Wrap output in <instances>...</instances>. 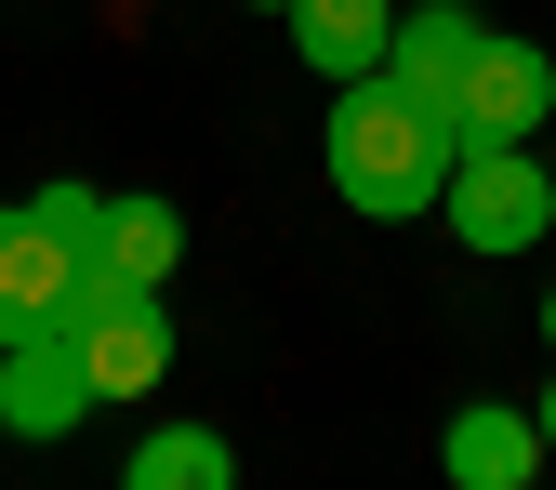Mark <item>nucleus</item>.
<instances>
[{"instance_id":"1","label":"nucleus","mask_w":556,"mask_h":490,"mask_svg":"<svg viewBox=\"0 0 556 490\" xmlns=\"http://www.w3.org/2000/svg\"><path fill=\"white\" fill-rule=\"evenodd\" d=\"M318 160H331V199H344V213L410 226V213H438V186H451V120H425V106H410L384 66H371V80L331 93Z\"/></svg>"},{"instance_id":"2","label":"nucleus","mask_w":556,"mask_h":490,"mask_svg":"<svg viewBox=\"0 0 556 490\" xmlns=\"http://www.w3.org/2000/svg\"><path fill=\"white\" fill-rule=\"evenodd\" d=\"M66 331H80L93 398H147V385H160V359H173L160 292H147V278H119V265H80V278H66Z\"/></svg>"},{"instance_id":"3","label":"nucleus","mask_w":556,"mask_h":490,"mask_svg":"<svg viewBox=\"0 0 556 490\" xmlns=\"http://www.w3.org/2000/svg\"><path fill=\"white\" fill-rule=\"evenodd\" d=\"M438 213H451L464 252H530L556 226V173H543V147H451Z\"/></svg>"},{"instance_id":"4","label":"nucleus","mask_w":556,"mask_h":490,"mask_svg":"<svg viewBox=\"0 0 556 490\" xmlns=\"http://www.w3.org/2000/svg\"><path fill=\"white\" fill-rule=\"evenodd\" d=\"M451 133H464V147H543V133H556V53L543 40H477L464 53V93H451Z\"/></svg>"},{"instance_id":"5","label":"nucleus","mask_w":556,"mask_h":490,"mask_svg":"<svg viewBox=\"0 0 556 490\" xmlns=\"http://www.w3.org/2000/svg\"><path fill=\"white\" fill-rule=\"evenodd\" d=\"M80 411H93V372H80V331H66V318H40V331L0 344V425H14V438H66Z\"/></svg>"},{"instance_id":"6","label":"nucleus","mask_w":556,"mask_h":490,"mask_svg":"<svg viewBox=\"0 0 556 490\" xmlns=\"http://www.w3.org/2000/svg\"><path fill=\"white\" fill-rule=\"evenodd\" d=\"M438 477H451V490H530V477H543V411L464 398L451 425H438Z\"/></svg>"},{"instance_id":"7","label":"nucleus","mask_w":556,"mask_h":490,"mask_svg":"<svg viewBox=\"0 0 556 490\" xmlns=\"http://www.w3.org/2000/svg\"><path fill=\"white\" fill-rule=\"evenodd\" d=\"M477 40H491V27H477L464 0H410V14L384 27V80L425 106V120H451V93H464V53H477ZM451 147H464V133H451Z\"/></svg>"},{"instance_id":"8","label":"nucleus","mask_w":556,"mask_h":490,"mask_svg":"<svg viewBox=\"0 0 556 490\" xmlns=\"http://www.w3.org/2000/svg\"><path fill=\"white\" fill-rule=\"evenodd\" d=\"M66 278H80V252H66V239H40V213H27V199H0V344H14V331H40V318H66Z\"/></svg>"},{"instance_id":"9","label":"nucleus","mask_w":556,"mask_h":490,"mask_svg":"<svg viewBox=\"0 0 556 490\" xmlns=\"http://www.w3.org/2000/svg\"><path fill=\"white\" fill-rule=\"evenodd\" d=\"M278 27H292V53H305L318 80L344 93V80H371V66H384V27H397V0H292Z\"/></svg>"},{"instance_id":"10","label":"nucleus","mask_w":556,"mask_h":490,"mask_svg":"<svg viewBox=\"0 0 556 490\" xmlns=\"http://www.w3.org/2000/svg\"><path fill=\"white\" fill-rule=\"evenodd\" d=\"M119 490H239V451L213 425H147L132 464H119Z\"/></svg>"},{"instance_id":"11","label":"nucleus","mask_w":556,"mask_h":490,"mask_svg":"<svg viewBox=\"0 0 556 490\" xmlns=\"http://www.w3.org/2000/svg\"><path fill=\"white\" fill-rule=\"evenodd\" d=\"M93 265H119V278L160 292V278L186 265V213H173V199H106V252H93Z\"/></svg>"},{"instance_id":"12","label":"nucleus","mask_w":556,"mask_h":490,"mask_svg":"<svg viewBox=\"0 0 556 490\" xmlns=\"http://www.w3.org/2000/svg\"><path fill=\"white\" fill-rule=\"evenodd\" d=\"M27 213H40V239H66V252H106V186H80V173H53V186H27Z\"/></svg>"},{"instance_id":"13","label":"nucleus","mask_w":556,"mask_h":490,"mask_svg":"<svg viewBox=\"0 0 556 490\" xmlns=\"http://www.w3.org/2000/svg\"><path fill=\"white\" fill-rule=\"evenodd\" d=\"M530 411H543V464H556V385H543V398H530Z\"/></svg>"},{"instance_id":"14","label":"nucleus","mask_w":556,"mask_h":490,"mask_svg":"<svg viewBox=\"0 0 556 490\" xmlns=\"http://www.w3.org/2000/svg\"><path fill=\"white\" fill-rule=\"evenodd\" d=\"M543 344H556V292H543Z\"/></svg>"},{"instance_id":"15","label":"nucleus","mask_w":556,"mask_h":490,"mask_svg":"<svg viewBox=\"0 0 556 490\" xmlns=\"http://www.w3.org/2000/svg\"><path fill=\"white\" fill-rule=\"evenodd\" d=\"M252 14H292V0H252Z\"/></svg>"},{"instance_id":"16","label":"nucleus","mask_w":556,"mask_h":490,"mask_svg":"<svg viewBox=\"0 0 556 490\" xmlns=\"http://www.w3.org/2000/svg\"><path fill=\"white\" fill-rule=\"evenodd\" d=\"M543 173H556V147H543Z\"/></svg>"},{"instance_id":"17","label":"nucleus","mask_w":556,"mask_h":490,"mask_svg":"<svg viewBox=\"0 0 556 490\" xmlns=\"http://www.w3.org/2000/svg\"><path fill=\"white\" fill-rule=\"evenodd\" d=\"M530 490H543V477H530Z\"/></svg>"}]
</instances>
